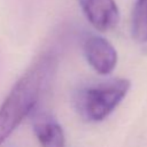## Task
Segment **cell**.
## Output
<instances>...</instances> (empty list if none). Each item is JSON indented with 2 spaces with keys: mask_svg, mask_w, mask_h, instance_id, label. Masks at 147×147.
<instances>
[{
  "mask_svg": "<svg viewBox=\"0 0 147 147\" xmlns=\"http://www.w3.org/2000/svg\"><path fill=\"white\" fill-rule=\"evenodd\" d=\"M131 32L137 41H147V0L136 1L132 10Z\"/></svg>",
  "mask_w": 147,
  "mask_h": 147,
  "instance_id": "6",
  "label": "cell"
},
{
  "mask_svg": "<svg viewBox=\"0 0 147 147\" xmlns=\"http://www.w3.org/2000/svg\"><path fill=\"white\" fill-rule=\"evenodd\" d=\"M78 3L86 20L99 31H109L119 21L115 0H78Z\"/></svg>",
  "mask_w": 147,
  "mask_h": 147,
  "instance_id": "4",
  "label": "cell"
},
{
  "mask_svg": "<svg viewBox=\"0 0 147 147\" xmlns=\"http://www.w3.org/2000/svg\"><path fill=\"white\" fill-rule=\"evenodd\" d=\"M57 67V56L48 51L38 56L20 77L0 106V146L33 110Z\"/></svg>",
  "mask_w": 147,
  "mask_h": 147,
  "instance_id": "1",
  "label": "cell"
},
{
  "mask_svg": "<svg viewBox=\"0 0 147 147\" xmlns=\"http://www.w3.org/2000/svg\"><path fill=\"white\" fill-rule=\"evenodd\" d=\"M83 51L88 64L100 75L110 74L117 64L115 47L101 36H87L83 44Z\"/></svg>",
  "mask_w": 147,
  "mask_h": 147,
  "instance_id": "3",
  "label": "cell"
},
{
  "mask_svg": "<svg viewBox=\"0 0 147 147\" xmlns=\"http://www.w3.org/2000/svg\"><path fill=\"white\" fill-rule=\"evenodd\" d=\"M130 87L131 82L125 78L85 86L76 93L75 107L85 121H103L125 98Z\"/></svg>",
  "mask_w": 147,
  "mask_h": 147,
  "instance_id": "2",
  "label": "cell"
},
{
  "mask_svg": "<svg viewBox=\"0 0 147 147\" xmlns=\"http://www.w3.org/2000/svg\"><path fill=\"white\" fill-rule=\"evenodd\" d=\"M33 131L41 147H65L62 126L49 116H40L34 121Z\"/></svg>",
  "mask_w": 147,
  "mask_h": 147,
  "instance_id": "5",
  "label": "cell"
}]
</instances>
